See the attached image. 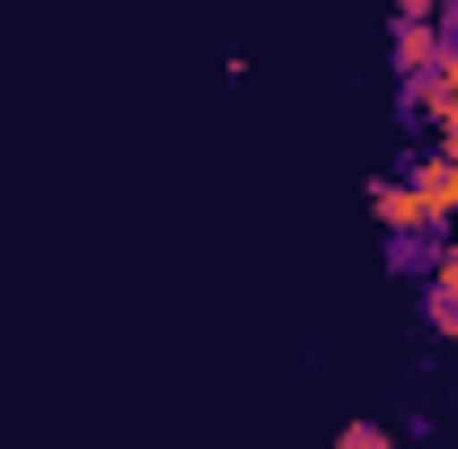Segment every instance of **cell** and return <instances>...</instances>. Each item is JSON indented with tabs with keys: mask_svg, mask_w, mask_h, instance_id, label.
Segmentation results:
<instances>
[{
	"mask_svg": "<svg viewBox=\"0 0 458 449\" xmlns=\"http://www.w3.org/2000/svg\"><path fill=\"white\" fill-rule=\"evenodd\" d=\"M405 185L423 194V212H432V221H450V212H458V150H432Z\"/></svg>",
	"mask_w": 458,
	"mask_h": 449,
	"instance_id": "cell-1",
	"label": "cell"
},
{
	"mask_svg": "<svg viewBox=\"0 0 458 449\" xmlns=\"http://www.w3.org/2000/svg\"><path fill=\"white\" fill-rule=\"evenodd\" d=\"M414 106L432 114V106H458V45H441V62L414 80Z\"/></svg>",
	"mask_w": 458,
	"mask_h": 449,
	"instance_id": "cell-2",
	"label": "cell"
},
{
	"mask_svg": "<svg viewBox=\"0 0 458 449\" xmlns=\"http://www.w3.org/2000/svg\"><path fill=\"white\" fill-rule=\"evenodd\" d=\"M370 203H379V221H388V229H423V221H432V212H423V194H414V185H379V194H370Z\"/></svg>",
	"mask_w": 458,
	"mask_h": 449,
	"instance_id": "cell-3",
	"label": "cell"
},
{
	"mask_svg": "<svg viewBox=\"0 0 458 449\" xmlns=\"http://www.w3.org/2000/svg\"><path fill=\"white\" fill-rule=\"evenodd\" d=\"M397 62H405V71H414V80H423V71L441 62V36H432L423 18H405V36H397Z\"/></svg>",
	"mask_w": 458,
	"mask_h": 449,
	"instance_id": "cell-4",
	"label": "cell"
},
{
	"mask_svg": "<svg viewBox=\"0 0 458 449\" xmlns=\"http://www.w3.org/2000/svg\"><path fill=\"white\" fill-rule=\"evenodd\" d=\"M432 318H441V335H458V247H450V265L432 274Z\"/></svg>",
	"mask_w": 458,
	"mask_h": 449,
	"instance_id": "cell-5",
	"label": "cell"
},
{
	"mask_svg": "<svg viewBox=\"0 0 458 449\" xmlns=\"http://www.w3.org/2000/svg\"><path fill=\"white\" fill-rule=\"evenodd\" d=\"M335 449H397V441H388L379 423H344V441H335Z\"/></svg>",
	"mask_w": 458,
	"mask_h": 449,
	"instance_id": "cell-6",
	"label": "cell"
}]
</instances>
